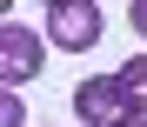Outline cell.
<instances>
[{"mask_svg": "<svg viewBox=\"0 0 147 127\" xmlns=\"http://www.w3.org/2000/svg\"><path fill=\"white\" fill-rule=\"evenodd\" d=\"M27 107H20V94H0V127H20Z\"/></svg>", "mask_w": 147, "mask_h": 127, "instance_id": "5b68a950", "label": "cell"}, {"mask_svg": "<svg viewBox=\"0 0 147 127\" xmlns=\"http://www.w3.org/2000/svg\"><path fill=\"white\" fill-rule=\"evenodd\" d=\"M134 27H140V34H147V0H134Z\"/></svg>", "mask_w": 147, "mask_h": 127, "instance_id": "8992f818", "label": "cell"}, {"mask_svg": "<svg viewBox=\"0 0 147 127\" xmlns=\"http://www.w3.org/2000/svg\"><path fill=\"white\" fill-rule=\"evenodd\" d=\"M47 40H60L67 54H87L100 40V7L94 0H54L47 7Z\"/></svg>", "mask_w": 147, "mask_h": 127, "instance_id": "7a4b0ae2", "label": "cell"}, {"mask_svg": "<svg viewBox=\"0 0 147 127\" xmlns=\"http://www.w3.org/2000/svg\"><path fill=\"white\" fill-rule=\"evenodd\" d=\"M114 80H120V94H127V107H134V120H140V114H147V54H134Z\"/></svg>", "mask_w": 147, "mask_h": 127, "instance_id": "277c9868", "label": "cell"}, {"mask_svg": "<svg viewBox=\"0 0 147 127\" xmlns=\"http://www.w3.org/2000/svg\"><path fill=\"white\" fill-rule=\"evenodd\" d=\"M74 114H80L87 127H127L134 120V107H127V94H120L114 74H94V80L74 87Z\"/></svg>", "mask_w": 147, "mask_h": 127, "instance_id": "6da1fadb", "label": "cell"}, {"mask_svg": "<svg viewBox=\"0 0 147 127\" xmlns=\"http://www.w3.org/2000/svg\"><path fill=\"white\" fill-rule=\"evenodd\" d=\"M127 127H147V120H127Z\"/></svg>", "mask_w": 147, "mask_h": 127, "instance_id": "52a82bcc", "label": "cell"}, {"mask_svg": "<svg viewBox=\"0 0 147 127\" xmlns=\"http://www.w3.org/2000/svg\"><path fill=\"white\" fill-rule=\"evenodd\" d=\"M40 60H47V40H40L34 27H20V20H7V27H0V80H7V87L34 80Z\"/></svg>", "mask_w": 147, "mask_h": 127, "instance_id": "3957f363", "label": "cell"}]
</instances>
